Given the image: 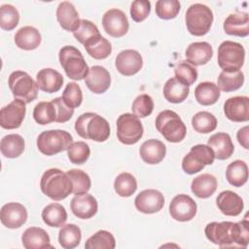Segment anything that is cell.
Listing matches in <instances>:
<instances>
[{
  "label": "cell",
  "instance_id": "46",
  "mask_svg": "<svg viewBox=\"0 0 249 249\" xmlns=\"http://www.w3.org/2000/svg\"><path fill=\"white\" fill-rule=\"evenodd\" d=\"M175 78L183 83L184 85L190 87L197 79L196 68L189 63L187 60H182L175 66L174 69Z\"/></svg>",
  "mask_w": 249,
  "mask_h": 249
},
{
  "label": "cell",
  "instance_id": "8",
  "mask_svg": "<svg viewBox=\"0 0 249 249\" xmlns=\"http://www.w3.org/2000/svg\"><path fill=\"white\" fill-rule=\"evenodd\" d=\"M245 50L243 46L233 41H224L218 48V64L225 72L240 71L244 64Z\"/></svg>",
  "mask_w": 249,
  "mask_h": 249
},
{
  "label": "cell",
  "instance_id": "15",
  "mask_svg": "<svg viewBox=\"0 0 249 249\" xmlns=\"http://www.w3.org/2000/svg\"><path fill=\"white\" fill-rule=\"evenodd\" d=\"M134 205L136 209L145 214H154L161 210L164 205L163 195L154 189H148L140 192L135 199Z\"/></svg>",
  "mask_w": 249,
  "mask_h": 249
},
{
  "label": "cell",
  "instance_id": "18",
  "mask_svg": "<svg viewBox=\"0 0 249 249\" xmlns=\"http://www.w3.org/2000/svg\"><path fill=\"white\" fill-rule=\"evenodd\" d=\"M224 113L230 121L247 122L249 120V97L238 95L227 99L224 103Z\"/></svg>",
  "mask_w": 249,
  "mask_h": 249
},
{
  "label": "cell",
  "instance_id": "48",
  "mask_svg": "<svg viewBox=\"0 0 249 249\" xmlns=\"http://www.w3.org/2000/svg\"><path fill=\"white\" fill-rule=\"evenodd\" d=\"M180 2L177 0H159L156 2V14L161 19H172L180 12Z\"/></svg>",
  "mask_w": 249,
  "mask_h": 249
},
{
  "label": "cell",
  "instance_id": "21",
  "mask_svg": "<svg viewBox=\"0 0 249 249\" xmlns=\"http://www.w3.org/2000/svg\"><path fill=\"white\" fill-rule=\"evenodd\" d=\"M216 203L219 210L226 216H238L244 207L242 198L234 192L227 190L221 192L217 198Z\"/></svg>",
  "mask_w": 249,
  "mask_h": 249
},
{
  "label": "cell",
  "instance_id": "7",
  "mask_svg": "<svg viewBox=\"0 0 249 249\" xmlns=\"http://www.w3.org/2000/svg\"><path fill=\"white\" fill-rule=\"evenodd\" d=\"M72 143V135L62 129L45 130L41 132L37 138V148L46 156H53L67 151Z\"/></svg>",
  "mask_w": 249,
  "mask_h": 249
},
{
  "label": "cell",
  "instance_id": "20",
  "mask_svg": "<svg viewBox=\"0 0 249 249\" xmlns=\"http://www.w3.org/2000/svg\"><path fill=\"white\" fill-rule=\"evenodd\" d=\"M70 208L76 217L80 219H89L96 214L98 204L93 196L86 193L75 195V196L71 199Z\"/></svg>",
  "mask_w": 249,
  "mask_h": 249
},
{
  "label": "cell",
  "instance_id": "12",
  "mask_svg": "<svg viewBox=\"0 0 249 249\" xmlns=\"http://www.w3.org/2000/svg\"><path fill=\"white\" fill-rule=\"evenodd\" d=\"M102 26L110 36L120 38L127 33L129 22L122 10L110 9L102 17Z\"/></svg>",
  "mask_w": 249,
  "mask_h": 249
},
{
  "label": "cell",
  "instance_id": "11",
  "mask_svg": "<svg viewBox=\"0 0 249 249\" xmlns=\"http://www.w3.org/2000/svg\"><path fill=\"white\" fill-rule=\"evenodd\" d=\"M143 125L134 114H122L117 120V137L124 145L137 143L143 136Z\"/></svg>",
  "mask_w": 249,
  "mask_h": 249
},
{
  "label": "cell",
  "instance_id": "38",
  "mask_svg": "<svg viewBox=\"0 0 249 249\" xmlns=\"http://www.w3.org/2000/svg\"><path fill=\"white\" fill-rule=\"evenodd\" d=\"M84 47L87 53L94 59H105L112 53L111 43L101 35L89 42Z\"/></svg>",
  "mask_w": 249,
  "mask_h": 249
},
{
  "label": "cell",
  "instance_id": "52",
  "mask_svg": "<svg viewBox=\"0 0 249 249\" xmlns=\"http://www.w3.org/2000/svg\"><path fill=\"white\" fill-rule=\"evenodd\" d=\"M52 102L53 103L56 110L55 123H65L72 118L74 114V109L67 106L62 97H56L53 99Z\"/></svg>",
  "mask_w": 249,
  "mask_h": 249
},
{
  "label": "cell",
  "instance_id": "5",
  "mask_svg": "<svg viewBox=\"0 0 249 249\" xmlns=\"http://www.w3.org/2000/svg\"><path fill=\"white\" fill-rule=\"evenodd\" d=\"M156 127L159 132L172 143L181 142L187 133V128L179 115L171 110H163L157 116Z\"/></svg>",
  "mask_w": 249,
  "mask_h": 249
},
{
  "label": "cell",
  "instance_id": "19",
  "mask_svg": "<svg viewBox=\"0 0 249 249\" xmlns=\"http://www.w3.org/2000/svg\"><path fill=\"white\" fill-rule=\"evenodd\" d=\"M85 83L88 89L96 94L104 93L111 85V76L109 71L100 65H94L89 68Z\"/></svg>",
  "mask_w": 249,
  "mask_h": 249
},
{
  "label": "cell",
  "instance_id": "41",
  "mask_svg": "<svg viewBox=\"0 0 249 249\" xmlns=\"http://www.w3.org/2000/svg\"><path fill=\"white\" fill-rule=\"evenodd\" d=\"M192 125L196 132L209 133L217 127V119L210 112H197L192 119Z\"/></svg>",
  "mask_w": 249,
  "mask_h": 249
},
{
  "label": "cell",
  "instance_id": "37",
  "mask_svg": "<svg viewBox=\"0 0 249 249\" xmlns=\"http://www.w3.org/2000/svg\"><path fill=\"white\" fill-rule=\"evenodd\" d=\"M217 82H218L217 86L219 89L226 92L234 91L242 87L244 83V74L241 71H236V72L222 71L217 78Z\"/></svg>",
  "mask_w": 249,
  "mask_h": 249
},
{
  "label": "cell",
  "instance_id": "49",
  "mask_svg": "<svg viewBox=\"0 0 249 249\" xmlns=\"http://www.w3.org/2000/svg\"><path fill=\"white\" fill-rule=\"evenodd\" d=\"M131 110L136 117L146 118L150 116L154 110V100L148 94H140L132 102Z\"/></svg>",
  "mask_w": 249,
  "mask_h": 249
},
{
  "label": "cell",
  "instance_id": "22",
  "mask_svg": "<svg viewBox=\"0 0 249 249\" xmlns=\"http://www.w3.org/2000/svg\"><path fill=\"white\" fill-rule=\"evenodd\" d=\"M185 56L187 61L195 67L204 65L212 58L213 49L207 42H194L187 47Z\"/></svg>",
  "mask_w": 249,
  "mask_h": 249
},
{
  "label": "cell",
  "instance_id": "6",
  "mask_svg": "<svg viewBox=\"0 0 249 249\" xmlns=\"http://www.w3.org/2000/svg\"><path fill=\"white\" fill-rule=\"evenodd\" d=\"M188 31L194 36H203L211 28L213 22V13L204 4L196 3L191 5L185 16Z\"/></svg>",
  "mask_w": 249,
  "mask_h": 249
},
{
  "label": "cell",
  "instance_id": "13",
  "mask_svg": "<svg viewBox=\"0 0 249 249\" xmlns=\"http://www.w3.org/2000/svg\"><path fill=\"white\" fill-rule=\"evenodd\" d=\"M196 209V201L185 194L175 196L169 204L170 216L179 222H188L194 219Z\"/></svg>",
  "mask_w": 249,
  "mask_h": 249
},
{
  "label": "cell",
  "instance_id": "28",
  "mask_svg": "<svg viewBox=\"0 0 249 249\" xmlns=\"http://www.w3.org/2000/svg\"><path fill=\"white\" fill-rule=\"evenodd\" d=\"M139 154L146 163L157 164L164 159L166 147L158 139H149L140 146Z\"/></svg>",
  "mask_w": 249,
  "mask_h": 249
},
{
  "label": "cell",
  "instance_id": "40",
  "mask_svg": "<svg viewBox=\"0 0 249 249\" xmlns=\"http://www.w3.org/2000/svg\"><path fill=\"white\" fill-rule=\"evenodd\" d=\"M114 189L120 196L128 197L135 193L137 189V181L132 174L123 172L116 177L114 181Z\"/></svg>",
  "mask_w": 249,
  "mask_h": 249
},
{
  "label": "cell",
  "instance_id": "42",
  "mask_svg": "<svg viewBox=\"0 0 249 249\" xmlns=\"http://www.w3.org/2000/svg\"><path fill=\"white\" fill-rule=\"evenodd\" d=\"M33 118L35 122L39 124H49L55 122L56 110L52 101H42L39 102L33 110Z\"/></svg>",
  "mask_w": 249,
  "mask_h": 249
},
{
  "label": "cell",
  "instance_id": "4",
  "mask_svg": "<svg viewBox=\"0 0 249 249\" xmlns=\"http://www.w3.org/2000/svg\"><path fill=\"white\" fill-rule=\"evenodd\" d=\"M58 58L61 67L70 79L80 81L87 77L89 68L82 53L74 46L62 47Z\"/></svg>",
  "mask_w": 249,
  "mask_h": 249
},
{
  "label": "cell",
  "instance_id": "50",
  "mask_svg": "<svg viewBox=\"0 0 249 249\" xmlns=\"http://www.w3.org/2000/svg\"><path fill=\"white\" fill-rule=\"evenodd\" d=\"M62 99L70 108H77L82 104L83 92L80 86L74 82H70L66 85L63 92Z\"/></svg>",
  "mask_w": 249,
  "mask_h": 249
},
{
  "label": "cell",
  "instance_id": "43",
  "mask_svg": "<svg viewBox=\"0 0 249 249\" xmlns=\"http://www.w3.org/2000/svg\"><path fill=\"white\" fill-rule=\"evenodd\" d=\"M73 35L78 42L85 46L101 34L99 33L97 26L93 22L88 19H81L80 25L73 32Z\"/></svg>",
  "mask_w": 249,
  "mask_h": 249
},
{
  "label": "cell",
  "instance_id": "16",
  "mask_svg": "<svg viewBox=\"0 0 249 249\" xmlns=\"http://www.w3.org/2000/svg\"><path fill=\"white\" fill-rule=\"evenodd\" d=\"M26 208L18 202H8L0 211L1 223L8 229H18L27 220Z\"/></svg>",
  "mask_w": 249,
  "mask_h": 249
},
{
  "label": "cell",
  "instance_id": "24",
  "mask_svg": "<svg viewBox=\"0 0 249 249\" xmlns=\"http://www.w3.org/2000/svg\"><path fill=\"white\" fill-rule=\"evenodd\" d=\"M224 31L232 36L246 37L249 34V16L246 12L231 14L223 24Z\"/></svg>",
  "mask_w": 249,
  "mask_h": 249
},
{
  "label": "cell",
  "instance_id": "33",
  "mask_svg": "<svg viewBox=\"0 0 249 249\" xmlns=\"http://www.w3.org/2000/svg\"><path fill=\"white\" fill-rule=\"evenodd\" d=\"M25 142L21 135L13 133L4 136L0 143V150L3 156L9 159L18 158L24 151Z\"/></svg>",
  "mask_w": 249,
  "mask_h": 249
},
{
  "label": "cell",
  "instance_id": "3",
  "mask_svg": "<svg viewBox=\"0 0 249 249\" xmlns=\"http://www.w3.org/2000/svg\"><path fill=\"white\" fill-rule=\"evenodd\" d=\"M75 130L84 139L104 142L110 136V125L106 119L92 112L82 114L75 123Z\"/></svg>",
  "mask_w": 249,
  "mask_h": 249
},
{
  "label": "cell",
  "instance_id": "26",
  "mask_svg": "<svg viewBox=\"0 0 249 249\" xmlns=\"http://www.w3.org/2000/svg\"><path fill=\"white\" fill-rule=\"evenodd\" d=\"M56 18L63 29L72 32L79 27L81 20L76 8L68 1H63L58 4L56 9Z\"/></svg>",
  "mask_w": 249,
  "mask_h": 249
},
{
  "label": "cell",
  "instance_id": "2",
  "mask_svg": "<svg viewBox=\"0 0 249 249\" xmlns=\"http://www.w3.org/2000/svg\"><path fill=\"white\" fill-rule=\"evenodd\" d=\"M40 188L53 200H62L73 192V184L67 172L58 168H50L43 173Z\"/></svg>",
  "mask_w": 249,
  "mask_h": 249
},
{
  "label": "cell",
  "instance_id": "25",
  "mask_svg": "<svg viewBox=\"0 0 249 249\" xmlns=\"http://www.w3.org/2000/svg\"><path fill=\"white\" fill-rule=\"evenodd\" d=\"M207 145L213 150L215 159L221 160L231 158L234 151L231 138L226 132H217L211 135L207 141Z\"/></svg>",
  "mask_w": 249,
  "mask_h": 249
},
{
  "label": "cell",
  "instance_id": "17",
  "mask_svg": "<svg viewBox=\"0 0 249 249\" xmlns=\"http://www.w3.org/2000/svg\"><path fill=\"white\" fill-rule=\"evenodd\" d=\"M116 68L124 76H132L138 73L143 66L141 54L135 50H124L116 57Z\"/></svg>",
  "mask_w": 249,
  "mask_h": 249
},
{
  "label": "cell",
  "instance_id": "9",
  "mask_svg": "<svg viewBox=\"0 0 249 249\" xmlns=\"http://www.w3.org/2000/svg\"><path fill=\"white\" fill-rule=\"evenodd\" d=\"M8 85L15 99L30 103L38 96V85L26 72H12L8 79Z\"/></svg>",
  "mask_w": 249,
  "mask_h": 249
},
{
  "label": "cell",
  "instance_id": "27",
  "mask_svg": "<svg viewBox=\"0 0 249 249\" xmlns=\"http://www.w3.org/2000/svg\"><path fill=\"white\" fill-rule=\"evenodd\" d=\"M21 242L26 249L53 248L48 232L39 227H30L26 229L21 235Z\"/></svg>",
  "mask_w": 249,
  "mask_h": 249
},
{
  "label": "cell",
  "instance_id": "1",
  "mask_svg": "<svg viewBox=\"0 0 249 249\" xmlns=\"http://www.w3.org/2000/svg\"><path fill=\"white\" fill-rule=\"evenodd\" d=\"M247 216L240 222H211L206 225L204 232L208 240L220 247L246 248L249 243Z\"/></svg>",
  "mask_w": 249,
  "mask_h": 249
},
{
  "label": "cell",
  "instance_id": "36",
  "mask_svg": "<svg viewBox=\"0 0 249 249\" xmlns=\"http://www.w3.org/2000/svg\"><path fill=\"white\" fill-rule=\"evenodd\" d=\"M82 239L81 229L75 224L63 225L58 232V242L64 249L77 247Z\"/></svg>",
  "mask_w": 249,
  "mask_h": 249
},
{
  "label": "cell",
  "instance_id": "47",
  "mask_svg": "<svg viewBox=\"0 0 249 249\" xmlns=\"http://www.w3.org/2000/svg\"><path fill=\"white\" fill-rule=\"evenodd\" d=\"M90 155L89 146L84 141L73 142L67 149L69 160L74 164L85 163Z\"/></svg>",
  "mask_w": 249,
  "mask_h": 249
},
{
  "label": "cell",
  "instance_id": "45",
  "mask_svg": "<svg viewBox=\"0 0 249 249\" xmlns=\"http://www.w3.org/2000/svg\"><path fill=\"white\" fill-rule=\"evenodd\" d=\"M19 13L13 5L3 4L0 7V26L4 30H13L18 24Z\"/></svg>",
  "mask_w": 249,
  "mask_h": 249
},
{
  "label": "cell",
  "instance_id": "39",
  "mask_svg": "<svg viewBox=\"0 0 249 249\" xmlns=\"http://www.w3.org/2000/svg\"><path fill=\"white\" fill-rule=\"evenodd\" d=\"M116 240L114 235L105 230H100L89 237L85 243L87 249H114Z\"/></svg>",
  "mask_w": 249,
  "mask_h": 249
},
{
  "label": "cell",
  "instance_id": "44",
  "mask_svg": "<svg viewBox=\"0 0 249 249\" xmlns=\"http://www.w3.org/2000/svg\"><path fill=\"white\" fill-rule=\"evenodd\" d=\"M73 184V194L81 195L86 194L89 191L91 186V181L88 173L81 169H70L67 171Z\"/></svg>",
  "mask_w": 249,
  "mask_h": 249
},
{
  "label": "cell",
  "instance_id": "51",
  "mask_svg": "<svg viewBox=\"0 0 249 249\" xmlns=\"http://www.w3.org/2000/svg\"><path fill=\"white\" fill-rule=\"evenodd\" d=\"M129 12L134 21H143L151 13V2L148 0H135L131 3Z\"/></svg>",
  "mask_w": 249,
  "mask_h": 249
},
{
  "label": "cell",
  "instance_id": "53",
  "mask_svg": "<svg viewBox=\"0 0 249 249\" xmlns=\"http://www.w3.org/2000/svg\"><path fill=\"white\" fill-rule=\"evenodd\" d=\"M238 143L244 148V149H248V126L245 125L244 127L238 129L237 134H236Z\"/></svg>",
  "mask_w": 249,
  "mask_h": 249
},
{
  "label": "cell",
  "instance_id": "23",
  "mask_svg": "<svg viewBox=\"0 0 249 249\" xmlns=\"http://www.w3.org/2000/svg\"><path fill=\"white\" fill-rule=\"evenodd\" d=\"M36 83L39 89L47 93H53L61 89L63 77L58 71L53 68H44L37 73Z\"/></svg>",
  "mask_w": 249,
  "mask_h": 249
},
{
  "label": "cell",
  "instance_id": "10",
  "mask_svg": "<svg viewBox=\"0 0 249 249\" xmlns=\"http://www.w3.org/2000/svg\"><path fill=\"white\" fill-rule=\"evenodd\" d=\"M215 160L213 150L204 144H197L191 148L182 160V169L188 174L201 171L205 165L212 164Z\"/></svg>",
  "mask_w": 249,
  "mask_h": 249
},
{
  "label": "cell",
  "instance_id": "30",
  "mask_svg": "<svg viewBox=\"0 0 249 249\" xmlns=\"http://www.w3.org/2000/svg\"><path fill=\"white\" fill-rule=\"evenodd\" d=\"M217 185V179L214 175L203 173L193 179L191 190L196 196L199 198H207L216 192Z\"/></svg>",
  "mask_w": 249,
  "mask_h": 249
},
{
  "label": "cell",
  "instance_id": "35",
  "mask_svg": "<svg viewBox=\"0 0 249 249\" xmlns=\"http://www.w3.org/2000/svg\"><path fill=\"white\" fill-rule=\"evenodd\" d=\"M226 178L233 187L243 186L248 179V166L246 162L240 160L231 162L226 170Z\"/></svg>",
  "mask_w": 249,
  "mask_h": 249
},
{
  "label": "cell",
  "instance_id": "31",
  "mask_svg": "<svg viewBox=\"0 0 249 249\" xmlns=\"http://www.w3.org/2000/svg\"><path fill=\"white\" fill-rule=\"evenodd\" d=\"M190 88L175 77H172L166 81L163 87V96L170 103H181L189 95Z\"/></svg>",
  "mask_w": 249,
  "mask_h": 249
},
{
  "label": "cell",
  "instance_id": "32",
  "mask_svg": "<svg viewBox=\"0 0 249 249\" xmlns=\"http://www.w3.org/2000/svg\"><path fill=\"white\" fill-rule=\"evenodd\" d=\"M41 216L44 223L53 228L62 227L67 221V212L65 208L56 202L50 203L44 207Z\"/></svg>",
  "mask_w": 249,
  "mask_h": 249
},
{
  "label": "cell",
  "instance_id": "29",
  "mask_svg": "<svg viewBox=\"0 0 249 249\" xmlns=\"http://www.w3.org/2000/svg\"><path fill=\"white\" fill-rule=\"evenodd\" d=\"M42 37L38 29L33 26L26 25L19 28L15 35V43L21 50H35L41 44Z\"/></svg>",
  "mask_w": 249,
  "mask_h": 249
},
{
  "label": "cell",
  "instance_id": "34",
  "mask_svg": "<svg viewBox=\"0 0 249 249\" xmlns=\"http://www.w3.org/2000/svg\"><path fill=\"white\" fill-rule=\"evenodd\" d=\"M220 89L213 82L199 83L195 89V96L196 101L204 106L215 104L220 98Z\"/></svg>",
  "mask_w": 249,
  "mask_h": 249
},
{
  "label": "cell",
  "instance_id": "14",
  "mask_svg": "<svg viewBox=\"0 0 249 249\" xmlns=\"http://www.w3.org/2000/svg\"><path fill=\"white\" fill-rule=\"evenodd\" d=\"M25 102L15 99L0 110V125L5 129L18 128L25 117Z\"/></svg>",
  "mask_w": 249,
  "mask_h": 249
}]
</instances>
